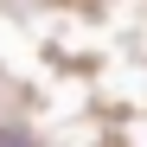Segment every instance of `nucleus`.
Here are the masks:
<instances>
[{"mask_svg": "<svg viewBox=\"0 0 147 147\" xmlns=\"http://www.w3.org/2000/svg\"><path fill=\"white\" fill-rule=\"evenodd\" d=\"M0 147H38L32 128H0Z\"/></svg>", "mask_w": 147, "mask_h": 147, "instance_id": "f257e3e1", "label": "nucleus"}]
</instances>
